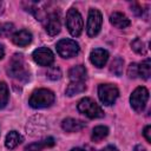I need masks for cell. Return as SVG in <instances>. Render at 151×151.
<instances>
[{"label":"cell","instance_id":"obj_24","mask_svg":"<svg viewBox=\"0 0 151 151\" xmlns=\"http://www.w3.org/2000/svg\"><path fill=\"white\" fill-rule=\"evenodd\" d=\"M14 31V26L11 22H0V38L8 37Z\"/></svg>","mask_w":151,"mask_h":151},{"label":"cell","instance_id":"obj_25","mask_svg":"<svg viewBox=\"0 0 151 151\" xmlns=\"http://www.w3.org/2000/svg\"><path fill=\"white\" fill-rule=\"evenodd\" d=\"M47 77L52 80H57V79H60L61 77V71L59 67H50L47 70Z\"/></svg>","mask_w":151,"mask_h":151},{"label":"cell","instance_id":"obj_13","mask_svg":"<svg viewBox=\"0 0 151 151\" xmlns=\"http://www.w3.org/2000/svg\"><path fill=\"white\" fill-rule=\"evenodd\" d=\"M61 127L66 132H78L85 127V123L74 118H66L63 120Z\"/></svg>","mask_w":151,"mask_h":151},{"label":"cell","instance_id":"obj_9","mask_svg":"<svg viewBox=\"0 0 151 151\" xmlns=\"http://www.w3.org/2000/svg\"><path fill=\"white\" fill-rule=\"evenodd\" d=\"M32 57H33V60L40 66H50L54 60L53 52L47 47H39L34 50Z\"/></svg>","mask_w":151,"mask_h":151},{"label":"cell","instance_id":"obj_31","mask_svg":"<svg viewBox=\"0 0 151 151\" xmlns=\"http://www.w3.org/2000/svg\"><path fill=\"white\" fill-rule=\"evenodd\" d=\"M133 151H146V150H145L142 145H137V146L134 147V150H133Z\"/></svg>","mask_w":151,"mask_h":151},{"label":"cell","instance_id":"obj_21","mask_svg":"<svg viewBox=\"0 0 151 151\" xmlns=\"http://www.w3.org/2000/svg\"><path fill=\"white\" fill-rule=\"evenodd\" d=\"M123 66H124V60L120 58V57H117L114 58V60L112 61L111 64V67H110V71L116 74V76H120L123 73Z\"/></svg>","mask_w":151,"mask_h":151},{"label":"cell","instance_id":"obj_20","mask_svg":"<svg viewBox=\"0 0 151 151\" xmlns=\"http://www.w3.org/2000/svg\"><path fill=\"white\" fill-rule=\"evenodd\" d=\"M109 134V129L106 126H103V125H99V126H96L92 131V140L93 142H100L101 139H104L106 136Z\"/></svg>","mask_w":151,"mask_h":151},{"label":"cell","instance_id":"obj_10","mask_svg":"<svg viewBox=\"0 0 151 151\" xmlns=\"http://www.w3.org/2000/svg\"><path fill=\"white\" fill-rule=\"evenodd\" d=\"M46 32L50 35H57L60 32L61 28V22H60V17L55 12L50 13L46 18V25H45Z\"/></svg>","mask_w":151,"mask_h":151},{"label":"cell","instance_id":"obj_11","mask_svg":"<svg viewBox=\"0 0 151 151\" xmlns=\"http://www.w3.org/2000/svg\"><path fill=\"white\" fill-rule=\"evenodd\" d=\"M91 63L97 67H103L109 60V52L104 48H94L90 53Z\"/></svg>","mask_w":151,"mask_h":151},{"label":"cell","instance_id":"obj_28","mask_svg":"<svg viewBox=\"0 0 151 151\" xmlns=\"http://www.w3.org/2000/svg\"><path fill=\"white\" fill-rule=\"evenodd\" d=\"M131 8H132L131 11H132V12H133L136 15H140V14H142V12H143L142 7H140L138 4H133V5L131 6Z\"/></svg>","mask_w":151,"mask_h":151},{"label":"cell","instance_id":"obj_15","mask_svg":"<svg viewBox=\"0 0 151 151\" xmlns=\"http://www.w3.org/2000/svg\"><path fill=\"white\" fill-rule=\"evenodd\" d=\"M68 77L72 81H84L87 77V71L83 65H77L70 68Z\"/></svg>","mask_w":151,"mask_h":151},{"label":"cell","instance_id":"obj_6","mask_svg":"<svg viewBox=\"0 0 151 151\" xmlns=\"http://www.w3.org/2000/svg\"><path fill=\"white\" fill-rule=\"evenodd\" d=\"M98 96L104 105H112L119 96V91L113 84H101L98 87Z\"/></svg>","mask_w":151,"mask_h":151},{"label":"cell","instance_id":"obj_12","mask_svg":"<svg viewBox=\"0 0 151 151\" xmlns=\"http://www.w3.org/2000/svg\"><path fill=\"white\" fill-rule=\"evenodd\" d=\"M12 41L20 47L27 46L31 41H32V34L31 32H28L27 29H20L15 33H13L12 35Z\"/></svg>","mask_w":151,"mask_h":151},{"label":"cell","instance_id":"obj_1","mask_svg":"<svg viewBox=\"0 0 151 151\" xmlns=\"http://www.w3.org/2000/svg\"><path fill=\"white\" fill-rule=\"evenodd\" d=\"M54 99H55L54 93L51 90L39 88L31 94L28 104L33 109H44V107L51 106L54 103Z\"/></svg>","mask_w":151,"mask_h":151},{"label":"cell","instance_id":"obj_3","mask_svg":"<svg viewBox=\"0 0 151 151\" xmlns=\"http://www.w3.org/2000/svg\"><path fill=\"white\" fill-rule=\"evenodd\" d=\"M83 18L78 9L70 8L66 14V27L72 37H79L83 31Z\"/></svg>","mask_w":151,"mask_h":151},{"label":"cell","instance_id":"obj_16","mask_svg":"<svg viewBox=\"0 0 151 151\" xmlns=\"http://www.w3.org/2000/svg\"><path fill=\"white\" fill-rule=\"evenodd\" d=\"M22 142V137L21 134H19V132L17 131H11L9 133H7L6 139H5V145L7 149H14L17 147L20 143Z\"/></svg>","mask_w":151,"mask_h":151},{"label":"cell","instance_id":"obj_5","mask_svg":"<svg viewBox=\"0 0 151 151\" xmlns=\"http://www.w3.org/2000/svg\"><path fill=\"white\" fill-rule=\"evenodd\" d=\"M149 99V91L144 86L137 87L130 96V104L131 107L136 112H142L145 109V105Z\"/></svg>","mask_w":151,"mask_h":151},{"label":"cell","instance_id":"obj_2","mask_svg":"<svg viewBox=\"0 0 151 151\" xmlns=\"http://www.w3.org/2000/svg\"><path fill=\"white\" fill-rule=\"evenodd\" d=\"M8 74L18 80L26 81L29 78V71L26 67L24 57L21 54H14L8 65Z\"/></svg>","mask_w":151,"mask_h":151},{"label":"cell","instance_id":"obj_18","mask_svg":"<svg viewBox=\"0 0 151 151\" xmlns=\"http://www.w3.org/2000/svg\"><path fill=\"white\" fill-rule=\"evenodd\" d=\"M53 145H54V139L52 137H48L38 143H32V144L27 145L25 147V150L26 151H41L44 147H48V146H53Z\"/></svg>","mask_w":151,"mask_h":151},{"label":"cell","instance_id":"obj_8","mask_svg":"<svg viewBox=\"0 0 151 151\" xmlns=\"http://www.w3.org/2000/svg\"><path fill=\"white\" fill-rule=\"evenodd\" d=\"M101 24H103L101 13L96 8H91L88 12V18H87V27H86L87 35L88 37L97 35L101 28Z\"/></svg>","mask_w":151,"mask_h":151},{"label":"cell","instance_id":"obj_26","mask_svg":"<svg viewBox=\"0 0 151 151\" xmlns=\"http://www.w3.org/2000/svg\"><path fill=\"white\" fill-rule=\"evenodd\" d=\"M127 76L130 78H137L138 77V64L132 63L127 67Z\"/></svg>","mask_w":151,"mask_h":151},{"label":"cell","instance_id":"obj_30","mask_svg":"<svg viewBox=\"0 0 151 151\" xmlns=\"http://www.w3.org/2000/svg\"><path fill=\"white\" fill-rule=\"evenodd\" d=\"M4 55H5V48H4V46L0 44V59H2Z\"/></svg>","mask_w":151,"mask_h":151},{"label":"cell","instance_id":"obj_32","mask_svg":"<svg viewBox=\"0 0 151 151\" xmlns=\"http://www.w3.org/2000/svg\"><path fill=\"white\" fill-rule=\"evenodd\" d=\"M71 151H86V150H84V149H81V147H74V149H72Z\"/></svg>","mask_w":151,"mask_h":151},{"label":"cell","instance_id":"obj_19","mask_svg":"<svg viewBox=\"0 0 151 151\" xmlns=\"http://www.w3.org/2000/svg\"><path fill=\"white\" fill-rule=\"evenodd\" d=\"M151 74V61L150 59H145L140 64H138V76L143 79H149Z\"/></svg>","mask_w":151,"mask_h":151},{"label":"cell","instance_id":"obj_14","mask_svg":"<svg viewBox=\"0 0 151 151\" xmlns=\"http://www.w3.org/2000/svg\"><path fill=\"white\" fill-rule=\"evenodd\" d=\"M110 22L117 28H126L130 26V19L120 12H113L110 15Z\"/></svg>","mask_w":151,"mask_h":151},{"label":"cell","instance_id":"obj_29","mask_svg":"<svg viewBox=\"0 0 151 151\" xmlns=\"http://www.w3.org/2000/svg\"><path fill=\"white\" fill-rule=\"evenodd\" d=\"M101 151H117V149H116L114 146H112V145H107V146L104 147Z\"/></svg>","mask_w":151,"mask_h":151},{"label":"cell","instance_id":"obj_4","mask_svg":"<svg viewBox=\"0 0 151 151\" xmlns=\"http://www.w3.org/2000/svg\"><path fill=\"white\" fill-rule=\"evenodd\" d=\"M77 107L80 113L85 114L86 117H88L91 119L104 117V111L101 110V107L91 98H83L78 103Z\"/></svg>","mask_w":151,"mask_h":151},{"label":"cell","instance_id":"obj_22","mask_svg":"<svg viewBox=\"0 0 151 151\" xmlns=\"http://www.w3.org/2000/svg\"><path fill=\"white\" fill-rule=\"evenodd\" d=\"M8 87L6 85V83L1 81L0 83V109H4L7 103H8Z\"/></svg>","mask_w":151,"mask_h":151},{"label":"cell","instance_id":"obj_17","mask_svg":"<svg viewBox=\"0 0 151 151\" xmlns=\"http://www.w3.org/2000/svg\"><path fill=\"white\" fill-rule=\"evenodd\" d=\"M86 90V85L84 81H71L66 87V94L68 97L79 94Z\"/></svg>","mask_w":151,"mask_h":151},{"label":"cell","instance_id":"obj_7","mask_svg":"<svg viewBox=\"0 0 151 151\" xmlns=\"http://www.w3.org/2000/svg\"><path fill=\"white\" fill-rule=\"evenodd\" d=\"M57 52L63 58H72L78 54L79 45L72 39H61L57 42Z\"/></svg>","mask_w":151,"mask_h":151},{"label":"cell","instance_id":"obj_23","mask_svg":"<svg viewBox=\"0 0 151 151\" xmlns=\"http://www.w3.org/2000/svg\"><path fill=\"white\" fill-rule=\"evenodd\" d=\"M131 47L134 52H137L138 54H145L146 53V47H145V44L139 39V38H136L132 42H131Z\"/></svg>","mask_w":151,"mask_h":151},{"label":"cell","instance_id":"obj_27","mask_svg":"<svg viewBox=\"0 0 151 151\" xmlns=\"http://www.w3.org/2000/svg\"><path fill=\"white\" fill-rule=\"evenodd\" d=\"M143 134H144L145 139L150 143V142H151V126H150V125L145 126V129H144V131H143Z\"/></svg>","mask_w":151,"mask_h":151}]
</instances>
